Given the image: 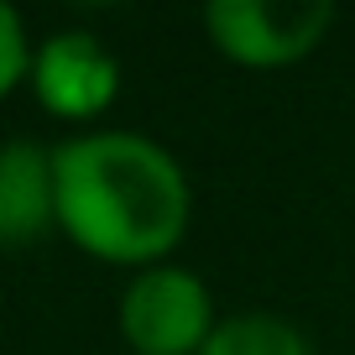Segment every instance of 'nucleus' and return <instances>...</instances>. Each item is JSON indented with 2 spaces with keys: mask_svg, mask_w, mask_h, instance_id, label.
<instances>
[{
  "mask_svg": "<svg viewBox=\"0 0 355 355\" xmlns=\"http://www.w3.org/2000/svg\"><path fill=\"white\" fill-rule=\"evenodd\" d=\"M63 235L110 266H162L189 230V178L167 146L131 131H84L53 146Z\"/></svg>",
  "mask_w": 355,
  "mask_h": 355,
  "instance_id": "nucleus-1",
  "label": "nucleus"
},
{
  "mask_svg": "<svg viewBox=\"0 0 355 355\" xmlns=\"http://www.w3.org/2000/svg\"><path fill=\"white\" fill-rule=\"evenodd\" d=\"M329 0H214L204 11L209 42L241 68H288L324 42Z\"/></svg>",
  "mask_w": 355,
  "mask_h": 355,
  "instance_id": "nucleus-2",
  "label": "nucleus"
},
{
  "mask_svg": "<svg viewBox=\"0 0 355 355\" xmlns=\"http://www.w3.org/2000/svg\"><path fill=\"white\" fill-rule=\"evenodd\" d=\"M214 303L193 272L183 266H146L121 298V334L136 355H199L214 334Z\"/></svg>",
  "mask_w": 355,
  "mask_h": 355,
  "instance_id": "nucleus-3",
  "label": "nucleus"
},
{
  "mask_svg": "<svg viewBox=\"0 0 355 355\" xmlns=\"http://www.w3.org/2000/svg\"><path fill=\"white\" fill-rule=\"evenodd\" d=\"M32 89L58 121H94L121 89V63L89 32H53L32 58Z\"/></svg>",
  "mask_w": 355,
  "mask_h": 355,
  "instance_id": "nucleus-4",
  "label": "nucleus"
},
{
  "mask_svg": "<svg viewBox=\"0 0 355 355\" xmlns=\"http://www.w3.org/2000/svg\"><path fill=\"white\" fill-rule=\"evenodd\" d=\"M58 225L53 146L6 141L0 146V251H21Z\"/></svg>",
  "mask_w": 355,
  "mask_h": 355,
  "instance_id": "nucleus-5",
  "label": "nucleus"
},
{
  "mask_svg": "<svg viewBox=\"0 0 355 355\" xmlns=\"http://www.w3.org/2000/svg\"><path fill=\"white\" fill-rule=\"evenodd\" d=\"M199 355H313L309 334L277 313H235L220 319Z\"/></svg>",
  "mask_w": 355,
  "mask_h": 355,
  "instance_id": "nucleus-6",
  "label": "nucleus"
},
{
  "mask_svg": "<svg viewBox=\"0 0 355 355\" xmlns=\"http://www.w3.org/2000/svg\"><path fill=\"white\" fill-rule=\"evenodd\" d=\"M32 73V47H26V26L21 16L0 0V100L16 94V84Z\"/></svg>",
  "mask_w": 355,
  "mask_h": 355,
  "instance_id": "nucleus-7",
  "label": "nucleus"
}]
</instances>
